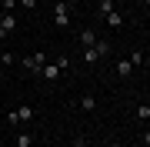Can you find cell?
Returning a JSON list of instances; mask_svg holds the SVG:
<instances>
[{
  "label": "cell",
  "mask_w": 150,
  "mask_h": 147,
  "mask_svg": "<svg viewBox=\"0 0 150 147\" xmlns=\"http://www.w3.org/2000/svg\"><path fill=\"white\" fill-rule=\"evenodd\" d=\"M43 64H47V54H43V50H37V54H30L27 60H23V67H27L30 74H40V70H43Z\"/></svg>",
  "instance_id": "cell-1"
},
{
  "label": "cell",
  "mask_w": 150,
  "mask_h": 147,
  "mask_svg": "<svg viewBox=\"0 0 150 147\" xmlns=\"http://www.w3.org/2000/svg\"><path fill=\"white\" fill-rule=\"evenodd\" d=\"M54 23H57V27H67V23H70V10H67V4H57V7H54Z\"/></svg>",
  "instance_id": "cell-2"
},
{
  "label": "cell",
  "mask_w": 150,
  "mask_h": 147,
  "mask_svg": "<svg viewBox=\"0 0 150 147\" xmlns=\"http://www.w3.org/2000/svg\"><path fill=\"white\" fill-rule=\"evenodd\" d=\"M17 117H20V124H30V120L37 117V110H33L30 104H23V107H17Z\"/></svg>",
  "instance_id": "cell-3"
},
{
  "label": "cell",
  "mask_w": 150,
  "mask_h": 147,
  "mask_svg": "<svg viewBox=\"0 0 150 147\" xmlns=\"http://www.w3.org/2000/svg\"><path fill=\"white\" fill-rule=\"evenodd\" d=\"M40 77H43V80H57V77H60V67H57V64H43Z\"/></svg>",
  "instance_id": "cell-4"
},
{
  "label": "cell",
  "mask_w": 150,
  "mask_h": 147,
  "mask_svg": "<svg viewBox=\"0 0 150 147\" xmlns=\"http://www.w3.org/2000/svg\"><path fill=\"white\" fill-rule=\"evenodd\" d=\"M77 40H80V47H93V44H97V33H93V30H80Z\"/></svg>",
  "instance_id": "cell-5"
},
{
  "label": "cell",
  "mask_w": 150,
  "mask_h": 147,
  "mask_svg": "<svg viewBox=\"0 0 150 147\" xmlns=\"http://www.w3.org/2000/svg\"><path fill=\"white\" fill-rule=\"evenodd\" d=\"M120 23H123V13H120V10H110V13H107V27H113V30H117Z\"/></svg>",
  "instance_id": "cell-6"
},
{
  "label": "cell",
  "mask_w": 150,
  "mask_h": 147,
  "mask_svg": "<svg viewBox=\"0 0 150 147\" xmlns=\"http://www.w3.org/2000/svg\"><path fill=\"white\" fill-rule=\"evenodd\" d=\"M83 60H87V64H97V60H100V54H97L93 47H83Z\"/></svg>",
  "instance_id": "cell-7"
},
{
  "label": "cell",
  "mask_w": 150,
  "mask_h": 147,
  "mask_svg": "<svg viewBox=\"0 0 150 147\" xmlns=\"http://www.w3.org/2000/svg\"><path fill=\"white\" fill-rule=\"evenodd\" d=\"M97 7H100V13L107 17L110 10H117V7H113V0H97Z\"/></svg>",
  "instance_id": "cell-8"
},
{
  "label": "cell",
  "mask_w": 150,
  "mask_h": 147,
  "mask_svg": "<svg viewBox=\"0 0 150 147\" xmlns=\"http://www.w3.org/2000/svg\"><path fill=\"white\" fill-rule=\"evenodd\" d=\"M93 50H97L100 57H107V54H110V44H107V40H97V44H93Z\"/></svg>",
  "instance_id": "cell-9"
},
{
  "label": "cell",
  "mask_w": 150,
  "mask_h": 147,
  "mask_svg": "<svg viewBox=\"0 0 150 147\" xmlns=\"http://www.w3.org/2000/svg\"><path fill=\"white\" fill-rule=\"evenodd\" d=\"M127 60H130V67H140V64H144V50H134Z\"/></svg>",
  "instance_id": "cell-10"
},
{
  "label": "cell",
  "mask_w": 150,
  "mask_h": 147,
  "mask_svg": "<svg viewBox=\"0 0 150 147\" xmlns=\"http://www.w3.org/2000/svg\"><path fill=\"white\" fill-rule=\"evenodd\" d=\"M130 70H134V67H130V60H117V74H120V77H127Z\"/></svg>",
  "instance_id": "cell-11"
},
{
  "label": "cell",
  "mask_w": 150,
  "mask_h": 147,
  "mask_svg": "<svg viewBox=\"0 0 150 147\" xmlns=\"http://www.w3.org/2000/svg\"><path fill=\"white\" fill-rule=\"evenodd\" d=\"M33 144V134H17V147H30Z\"/></svg>",
  "instance_id": "cell-12"
},
{
  "label": "cell",
  "mask_w": 150,
  "mask_h": 147,
  "mask_svg": "<svg viewBox=\"0 0 150 147\" xmlns=\"http://www.w3.org/2000/svg\"><path fill=\"white\" fill-rule=\"evenodd\" d=\"M137 120H150V104H140L137 107Z\"/></svg>",
  "instance_id": "cell-13"
},
{
  "label": "cell",
  "mask_w": 150,
  "mask_h": 147,
  "mask_svg": "<svg viewBox=\"0 0 150 147\" xmlns=\"http://www.w3.org/2000/svg\"><path fill=\"white\" fill-rule=\"evenodd\" d=\"M80 107H83V110H97V100H93V97H80Z\"/></svg>",
  "instance_id": "cell-14"
},
{
  "label": "cell",
  "mask_w": 150,
  "mask_h": 147,
  "mask_svg": "<svg viewBox=\"0 0 150 147\" xmlns=\"http://www.w3.org/2000/svg\"><path fill=\"white\" fill-rule=\"evenodd\" d=\"M0 64H4V67L13 64V54H10V50H4V54H0Z\"/></svg>",
  "instance_id": "cell-15"
},
{
  "label": "cell",
  "mask_w": 150,
  "mask_h": 147,
  "mask_svg": "<svg viewBox=\"0 0 150 147\" xmlns=\"http://www.w3.org/2000/svg\"><path fill=\"white\" fill-rule=\"evenodd\" d=\"M54 64L60 67V70H67V67H70V57H57V60H54Z\"/></svg>",
  "instance_id": "cell-16"
},
{
  "label": "cell",
  "mask_w": 150,
  "mask_h": 147,
  "mask_svg": "<svg viewBox=\"0 0 150 147\" xmlns=\"http://www.w3.org/2000/svg\"><path fill=\"white\" fill-rule=\"evenodd\" d=\"M7 124H10V127H17V124H20V117H17V110H10V114H7Z\"/></svg>",
  "instance_id": "cell-17"
},
{
  "label": "cell",
  "mask_w": 150,
  "mask_h": 147,
  "mask_svg": "<svg viewBox=\"0 0 150 147\" xmlns=\"http://www.w3.org/2000/svg\"><path fill=\"white\" fill-rule=\"evenodd\" d=\"M20 7L23 10H37V0H20Z\"/></svg>",
  "instance_id": "cell-18"
},
{
  "label": "cell",
  "mask_w": 150,
  "mask_h": 147,
  "mask_svg": "<svg viewBox=\"0 0 150 147\" xmlns=\"http://www.w3.org/2000/svg\"><path fill=\"white\" fill-rule=\"evenodd\" d=\"M13 7H17V0H4V13H10Z\"/></svg>",
  "instance_id": "cell-19"
},
{
  "label": "cell",
  "mask_w": 150,
  "mask_h": 147,
  "mask_svg": "<svg viewBox=\"0 0 150 147\" xmlns=\"http://www.w3.org/2000/svg\"><path fill=\"white\" fill-rule=\"evenodd\" d=\"M144 144H147V147H150V131H147V134H144Z\"/></svg>",
  "instance_id": "cell-20"
},
{
  "label": "cell",
  "mask_w": 150,
  "mask_h": 147,
  "mask_svg": "<svg viewBox=\"0 0 150 147\" xmlns=\"http://www.w3.org/2000/svg\"><path fill=\"white\" fill-rule=\"evenodd\" d=\"M70 147H87V144H83V141H77V144H70Z\"/></svg>",
  "instance_id": "cell-21"
},
{
  "label": "cell",
  "mask_w": 150,
  "mask_h": 147,
  "mask_svg": "<svg viewBox=\"0 0 150 147\" xmlns=\"http://www.w3.org/2000/svg\"><path fill=\"white\" fill-rule=\"evenodd\" d=\"M110 147H123V144H120V141H110Z\"/></svg>",
  "instance_id": "cell-22"
},
{
  "label": "cell",
  "mask_w": 150,
  "mask_h": 147,
  "mask_svg": "<svg viewBox=\"0 0 150 147\" xmlns=\"http://www.w3.org/2000/svg\"><path fill=\"white\" fill-rule=\"evenodd\" d=\"M134 147H147V144H134Z\"/></svg>",
  "instance_id": "cell-23"
},
{
  "label": "cell",
  "mask_w": 150,
  "mask_h": 147,
  "mask_svg": "<svg viewBox=\"0 0 150 147\" xmlns=\"http://www.w3.org/2000/svg\"><path fill=\"white\" fill-rule=\"evenodd\" d=\"M0 84H4V74H0Z\"/></svg>",
  "instance_id": "cell-24"
},
{
  "label": "cell",
  "mask_w": 150,
  "mask_h": 147,
  "mask_svg": "<svg viewBox=\"0 0 150 147\" xmlns=\"http://www.w3.org/2000/svg\"><path fill=\"white\" fill-rule=\"evenodd\" d=\"M147 40H150V30H147Z\"/></svg>",
  "instance_id": "cell-25"
},
{
  "label": "cell",
  "mask_w": 150,
  "mask_h": 147,
  "mask_svg": "<svg viewBox=\"0 0 150 147\" xmlns=\"http://www.w3.org/2000/svg\"><path fill=\"white\" fill-rule=\"evenodd\" d=\"M77 4H83V0H77Z\"/></svg>",
  "instance_id": "cell-26"
},
{
  "label": "cell",
  "mask_w": 150,
  "mask_h": 147,
  "mask_svg": "<svg viewBox=\"0 0 150 147\" xmlns=\"http://www.w3.org/2000/svg\"><path fill=\"white\" fill-rule=\"evenodd\" d=\"M144 4H150V0H144Z\"/></svg>",
  "instance_id": "cell-27"
}]
</instances>
